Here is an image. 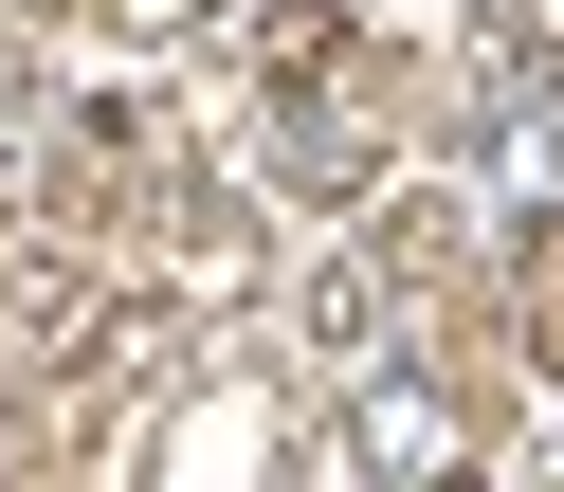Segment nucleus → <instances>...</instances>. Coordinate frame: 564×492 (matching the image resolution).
<instances>
[{
	"label": "nucleus",
	"mask_w": 564,
	"mask_h": 492,
	"mask_svg": "<svg viewBox=\"0 0 564 492\" xmlns=\"http://www.w3.org/2000/svg\"><path fill=\"white\" fill-rule=\"evenodd\" d=\"M528 38H546V55H564V0H528Z\"/></svg>",
	"instance_id": "nucleus-3"
},
{
	"label": "nucleus",
	"mask_w": 564,
	"mask_h": 492,
	"mask_svg": "<svg viewBox=\"0 0 564 492\" xmlns=\"http://www.w3.org/2000/svg\"><path fill=\"white\" fill-rule=\"evenodd\" d=\"M437 492H474V474H437Z\"/></svg>",
	"instance_id": "nucleus-4"
},
{
	"label": "nucleus",
	"mask_w": 564,
	"mask_h": 492,
	"mask_svg": "<svg viewBox=\"0 0 564 492\" xmlns=\"http://www.w3.org/2000/svg\"><path fill=\"white\" fill-rule=\"evenodd\" d=\"M128 19H147V38H183V19H219V0H128Z\"/></svg>",
	"instance_id": "nucleus-2"
},
{
	"label": "nucleus",
	"mask_w": 564,
	"mask_h": 492,
	"mask_svg": "<svg viewBox=\"0 0 564 492\" xmlns=\"http://www.w3.org/2000/svg\"><path fill=\"white\" fill-rule=\"evenodd\" d=\"M510 329H528V365H564V220L510 256Z\"/></svg>",
	"instance_id": "nucleus-1"
}]
</instances>
